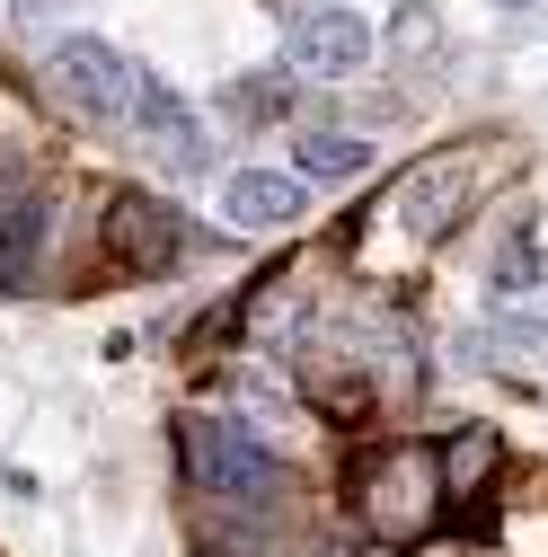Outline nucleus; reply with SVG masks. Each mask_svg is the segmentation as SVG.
Wrapping results in <instances>:
<instances>
[{
	"mask_svg": "<svg viewBox=\"0 0 548 557\" xmlns=\"http://www.w3.org/2000/svg\"><path fill=\"white\" fill-rule=\"evenodd\" d=\"M177 451H186L195 496L239 505V513H274V505H284V486H292V469L274 460V451H265L248 425H222V416H186Z\"/></svg>",
	"mask_w": 548,
	"mask_h": 557,
	"instance_id": "nucleus-1",
	"label": "nucleus"
},
{
	"mask_svg": "<svg viewBox=\"0 0 548 557\" xmlns=\"http://www.w3.org/2000/svg\"><path fill=\"white\" fill-rule=\"evenodd\" d=\"M45 98L72 115V124H98V133H133V107H142V72L107 45V36H62L45 53Z\"/></svg>",
	"mask_w": 548,
	"mask_h": 557,
	"instance_id": "nucleus-2",
	"label": "nucleus"
},
{
	"mask_svg": "<svg viewBox=\"0 0 548 557\" xmlns=\"http://www.w3.org/2000/svg\"><path fill=\"white\" fill-rule=\"evenodd\" d=\"M133 143H142V160L151 169H169V177H203L213 169V143H203V124H195V107L160 81V72H142V107H133Z\"/></svg>",
	"mask_w": 548,
	"mask_h": 557,
	"instance_id": "nucleus-3",
	"label": "nucleus"
},
{
	"mask_svg": "<svg viewBox=\"0 0 548 557\" xmlns=\"http://www.w3.org/2000/svg\"><path fill=\"white\" fill-rule=\"evenodd\" d=\"M107 248H115L124 274H169L195 248V231L177 222V203H160V195H115L107 203Z\"/></svg>",
	"mask_w": 548,
	"mask_h": 557,
	"instance_id": "nucleus-4",
	"label": "nucleus"
},
{
	"mask_svg": "<svg viewBox=\"0 0 548 557\" xmlns=\"http://www.w3.org/2000/svg\"><path fill=\"white\" fill-rule=\"evenodd\" d=\"M284 62H292L301 81H354L363 62H372V18H354V10H310V18H292Z\"/></svg>",
	"mask_w": 548,
	"mask_h": 557,
	"instance_id": "nucleus-5",
	"label": "nucleus"
},
{
	"mask_svg": "<svg viewBox=\"0 0 548 557\" xmlns=\"http://www.w3.org/2000/svg\"><path fill=\"white\" fill-rule=\"evenodd\" d=\"M222 222L231 231H284V222H301V186L274 177V169H231L222 177Z\"/></svg>",
	"mask_w": 548,
	"mask_h": 557,
	"instance_id": "nucleus-6",
	"label": "nucleus"
},
{
	"mask_svg": "<svg viewBox=\"0 0 548 557\" xmlns=\"http://www.w3.org/2000/svg\"><path fill=\"white\" fill-rule=\"evenodd\" d=\"M45 231H53V213H45L36 195H0V293H18L27 274H36Z\"/></svg>",
	"mask_w": 548,
	"mask_h": 557,
	"instance_id": "nucleus-7",
	"label": "nucleus"
},
{
	"mask_svg": "<svg viewBox=\"0 0 548 557\" xmlns=\"http://www.w3.org/2000/svg\"><path fill=\"white\" fill-rule=\"evenodd\" d=\"M292 89H301V72H292V62H284V72H239V81H222V115H231L239 133L284 124V115H292Z\"/></svg>",
	"mask_w": 548,
	"mask_h": 557,
	"instance_id": "nucleus-8",
	"label": "nucleus"
},
{
	"mask_svg": "<svg viewBox=\"0 0 548 557\" xmlns=\"http://www.w3.org/2000/svg\"><path fill=\"white\" fill-rule=\"evenodd\" d=\"M292 160H301V177H327V186H346V177H363L372 169V143H363V133H301V143H292Z\"/></svg>",
	"mask_w": 548,
	"mask_h": 557,
	"instance_id": "nucleus-9",
	"label": "nucleus"
},
{
	"mask_svg": "<svg viewBox=\"0 0 548 557\" xmlns=\"http://www.w3.org/2000/svg\"><path fill=\"white\" fill-rule=\"evenodd\" d=\"M451 203H460V177H451V160H434V169H416V186H407V231H443L451 222Z\"/></svg>",
	"mask_w": 548,
	"mask_h": 557,
	"instance_id": "nucleus-10",
	"label": "nucleus"
},
{
	"mask_svg": "<svg viewBox=\"0 0 548 557\" xmlns=\"http://www.w3.org/2000/svg\"><path fill=\"white\" fill-rule=\"evenodd\" d=\"M496 327L505 336H548V274L522 284V293H496Z\"/></svg>",
	"mask_w": 548,
	"mask_h": 557,
	"instance_id": "nucleus-11",
	"label": "nucleus"
},
{
	"mask_svg": "<svg viewBox=\"0 0 548 557\" xmlns=\"http://www.w3.org/2000/svg\"><path fill=\"white\" fill-rule=\"evenodd\" d=\"M72 10H89V0H10L18 36H27V27H53V18H72Z\"/></svg>",
	"mask_w": 548,
	"mask_h": 557,
	"instance_id": "nucleus-12",
	"label": "nucleus"
},
{
	"mask_svg": "<svg viewBox=\"0 0 548 557\" xmlns=\"http://www.w3.org/2000/svg\"><path fill=\"white\" fill-rule=\"evenodd\" d=\"M496 10H531V0H496Z\"/></svg>",
	"mask_w": 548,
	"mask_h": 557,
	"instance_id": "nucleus-13",
	"label": "nucleus"
}]
</instances>
